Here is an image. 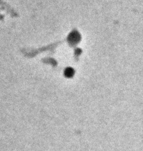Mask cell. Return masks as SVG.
<instances>
[{"label":"cell","mask_w":143,"mask_h":151,"mask_svg":"<svg viewBox=\"0 0 143 151\" xmlns=\"http://www.w3.org/2000/svg\"><path fill=\"white\" fill-rule=\"evenodd\" d=\"M80 39V34L77 31L72 32L69 37V40L72 44H75L77 43L79 41Z\"/></svg>","instance_id":"6da1fadb"},{"label":"cell","mask_w":143,"mask_h":151,"mask_svg":"<svg viewBox=\"0 0 143 151\" xmlns=\"http://www.w3.org/2000/svg\"><path fill=\"white\" fill-rule=\"evenodd\" d=\"M74 71L71 67H68V68H66V70L64 71L65 76H66L67 77H69V78L73 77L74 75Z\"/></svg>","instance_id":"7a4b0ae2"}]
</instances>
